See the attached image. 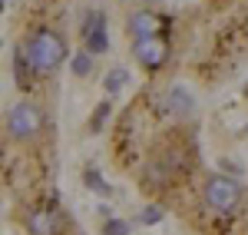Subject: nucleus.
<instances>
[{
    "instance_id": "9d476101",
    "label": "nucleus",
    "mask_w": 248,
    "mask_h": 235,
    "mask_svg": "<svg viewBox=\"0 0 248 235\" xmlns=\"http://www.w3.org/2000/svg\"><path fill=\"white\" fill-rule=\"evenodd\" d=\"M86 186H90V189H96L99 196H109V186L99 179V172H86Z\"/></svg>"
},
{
    "instance_id": "7ed1b4c3",
    "label": "nucleus",
    "mask_w": 248,
    "mask_h": 235,
    "mask_svg": "<svg viewBox=\"0 0 248 235\" xmlns=\"http://www.w3.org/2000/svg\"><path fill=\"white\" fill-rule=\"evenodd\" d=\"M40 126H43V116H40L37 106H30V103H17L10 113H7V133L14 139H30L40 133Z\"/></svg>"
},
{
    "instance_id": "ddd939ff",
    "label": "nucleus",
    "mask_w": 248,
    "mask_h": 235,
    "mask_svg": "<svg viewBox=\"0 0 248 235\" xmlns=\"http://www.w3.org/2000/svg\"><path fill=\"white\" fill-rule=\"evenodd\" d=\"M159 219H162L159 209H146V212H142V222H159Z\"/></svg>"
},
{
    "instance_id": "f8f14e48",
    "label": "nucleus",
    "mask_w": 248,
    "mask_h": 235,
    "mask_svg": "<svg viewBox=\"0 0 248 235\" xmlns=\"http://www.w3.org/2000/svg\"><path fill=\"white\" fill-rule=\"evenodd\" d=\"M172 96H175V110H182V113H186V110H192L189 96H186V93H182V90H175V93H172Z\"/></svg>"
},
{
    "instance_id": "423d86ee",
    "label": "nucleus",
    "mask_w": 248,
    "mask_h": 235,
    "mask_svg": "<svg viewBox=\"0 0 248 235\" xmlns=\"http://www.w3.org/2000/svg\"><path fill=\"white\" fill-rule=\"evenodd\" d=\"M86 43L93 53H106L109 50V40H106V30H103V14H93L90 23H86Z\"/></svg>"
},
{
    "instance_id": "9b49d317",
    "label": "nucleus",
    "mask_w": 248,
    "mask_h": 235,
    "mask_svg": "<svg viewBox=\"0 0 248 235\" xmlns=\"http://www.w3.org/2000/svg\"><path fill=\"white\" fill-rule=\"evenodd\" d=\"M90 66H93V63H90V57H86V53L73 57V73H77V77H86V73H90Z\"/></svg>"
},
{
    "instance_id": "f257e3e1",
    "label": "nucleus",
    "mask_w": 248,
    "mask_h": 235,
    "mask_svg": "<svg viewBox=\"0 0 248 235\" xmlns=\"http://www.w3.org/2000/svg\"><path fill=\"white\" fill-rule=\"evenodd\" d=\"M23 57H27V66L37 70V73H50L57 70L63 57H66V43L57 30H37L33 37L23 43Z\"/></svg>"
},
{
    "instance_id": "4468645a",
    "label": "nucleus",
    "mask_w": 248,
    "mask_h": 235,
    "mask_svg": "<svg viewBox=\"0 0 248 235\" xmlns=\"http://www.w3.org/2000/svg\"><path fill=\"white\" fill-rule=\"evenodd\" d=\"M106 113H109V110H106V106H99V113H96V119L90 123V126H93V129H99V123H103V116H106Z\"/></svg>"
},
{
    "instance_id": "f03ea898",
    "label": "nucleus",
    "mask_w": 248,
    "mask_h": 235,
    "mask_svg": "<svg viewBox=\"0 0 248 235\" xmlns=\"http://www.w3.org/2000/svg\"><path fill=\"white\" fill-rule=\"evenodd\" d=\"M242 199V186L229 176H212L205 182V205L212 212H232Z\"/></svg>"
},
{
    "instance_id": "6e6552de",
    "label": "nucleus",
    "mask_w": 248,
    "mask_h": 235,
    "mask_svg": "<svg viewBox=\"0 0 248 235\" xmlns=\"http://www.w3.org/2000/svg\"><path fill=\"white\" fill-rule=\"evenodd\" d=\"M126 86V70H109V77H106V93H116V90H123Z\"/></svg>"
},
{
    "instance_id": "20e7f679",
    "label": "nucleus",
    "mask_w": 248,
    "mask_h": 235,
    "mask_svg": "<svg viewBox=\"0 0 248 235\" xmlns=\"http://www.w3.org/2000/svg\"><path fill=\"white\" fill-rule=\"evenodd\" d=\"M27 232L30 235H60L63 232V219L53 209H33L27 216Z\"/></svg>"
},
{
    "instance_id": "0eeeda50",
    "label": "nucleus",
    "mask_w": 248,
    "mask_h": 235,
    "mask_svg": "<svg viewBox=\"0 0 248 235\" xmlns=\"http://www.w3.org/2000/svg\"><path fill=\"white\" fill-rule=\"evenodd\" d=\"M129 33H133L136 40H149L155 33V17H153V14H146V10L133 14V20H129Z\"/></svg>"
},
{
    "instance_id": "39448f33",
    "label": "nucleus",
    "mask_w": 248,
    "mask_h": 235,
    "mask_svg": "<svg viewBox=\"0 0 248 235\" xmlns=\"http://www.w3.org/2000/svg\"><path fill=\"white\" fill-rule=\"evenodd\" d=\"M136 60L142 63V66H149V70H159L162 63H166V43L162 40H136Z\"/></svg>"
},
{
    "instance_id": "1a4fd4ad",
    "label": "nucleus",
    "mask_w": 248,
    "mask_h": 235,
    "mask_svg": "<svg viewBox=\"0 0 248 235\" xmlns=\"http://www.w3.org/2000/svg\"><path fill=\"white\" fill-rule=\"evenodd\" d=\"M103 235H129V225L119 222V219H109V222L103 225Z\"/></svg>"
},
{
    "instance_id": "2eb2a0df",
    "label": "nucleus",
    "mask_w": 248,
    "mask_h": 235,
    "mask_svg": "<svg viewBox=\"0 0 248 235\" xmlns=\"http://www.w3.org/2000/svg\"><path fill=\"white\" fill-rule=\"evenodd\" d=\"M245 96H248V86H245Z\"/></svg>"
}]
</instances>
